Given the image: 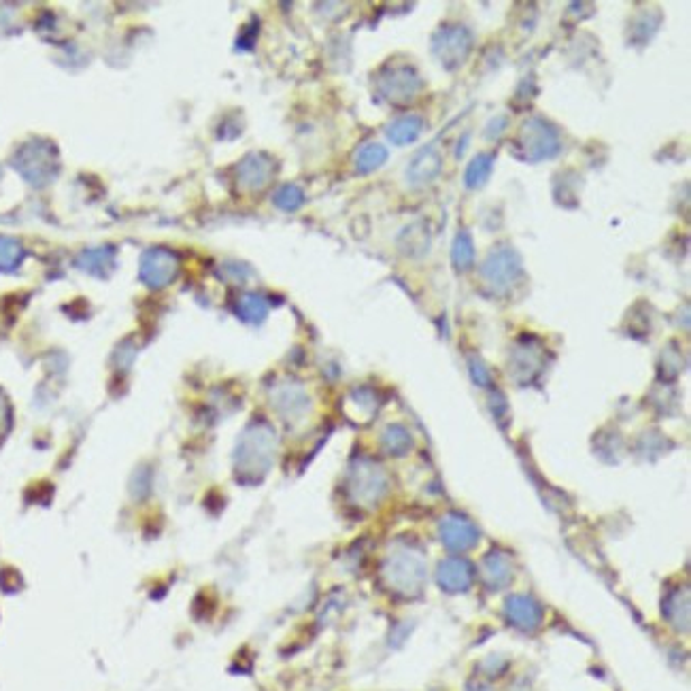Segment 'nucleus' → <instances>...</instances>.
Segmentation results:
<instances>
[{
  "label": "nucleus",
  "instance_id": "1",
  "mask_svg": "<svg viewBox=\"0 0 691 691\" xmlns=\"http://www.w3.org/2000/svg\"><path fill=\"white\" fill-rule=\"evenodd\" d=\"M517 147L523 153V159L528 162H542V159H551L562 150L559 143V134L551 123H547L541 117L525 122L519 130Z\"/></svg>",
  "mask_w": 691,
  "mask_h": 691
},
{
  "label": "nucleus",
  "instance_id": "2",
  "mask_svg": "<svg viewBox=\"0 0 691 691\" xmlns=\"http://www.w3.org/2000/svg\"><path fill=\"white\" fill-rule=\"evenodd\" d=\"M432 50L442 67L458 68L472 50V34L462 26H447L436 32Z\"/></svg>",
  "mask_w": 691,
  "mask_h": 691
},
{
  "label": "nucleus",
  "instance_id": "3",
  "mask_svg": "<svg viewBox=\"0 0 691 691\" xmlns=\"http://www.w3.org/2000/svg\"><path fill=\"white\" fill-rule=\"evenodd\" d=\"M519 275H522V258L513 250L496 251L483 264V277L494 287H509Z\"/></svg>",
  "mask_w": 691,
  "mask_h": 691
},
{
  "label": "nucleus",
  "instance_id": "4",
  "mask_svg": "<svg viewBox=\"0 0 691 691\" xmlns=\"http://www.w3.org/2000/svg\"><path fill=\"white\" fill-rule=\"evenodd\" d=\"M179 262L170 251L164 250H151L143 256V264H141V277L150 287H164L175 279Z\"/></svg>",
  "mask_w": 691,
  "mask_h": 691
},
{
  "label": "nucleus",
  "instance_id": "5",
  "mask_svg": "<svg viewBox=\"0 0 691 691\" xmlns=\"http://www.w3.org/2000/svg\"><path fill=\"white\" fill-rule=\"evenodd\" d=\"M442 170V156L436 145H428L423 147L422 151L413 158V162L409 164V170H406V177H409L413 187H423L428 183H432L436 177L441 175Z\"/></svg>",
  "mask_w": 691,
  "mask_h": 691
},
{
  "label": "nucleus",
  "instance_id": "6",
  "mask_svg": "<svg viewBox=\"0 0 691 691\" xmlns=\"http://www.w3.org/2000/svg\"><path fill=\"white\" fill-rule=\"evenodd\" d=\"M422 87L419 77L413 73L411 68H394L387 77H383L381 90L389 100H411L415 96V92Z\"/></svg>",
  "mask_w": 691,
  "mask_h": 691
},
{
  "label": "nucleus",
  "instance_id": "7",
  "mask_svg": "<svg viewBox=\"0 0 691 691\" xmlns=\"http://www.w3.org/2000/svg\"><path fill=\"white\" fill-rule=\"evenodd\" d=\"M423 120L419 115H405L387 126V139L394 145H409L422 137Z\"/></svg>",
  "mask_w": 691,
  "mask_h": 691
},
{
  "label": "nucleus",
  "instance_id": "8",
  "mask_svg": "<svg viewBox=\"0 0 691 691\" xmlns=\"http://www.w3.org/2000/svg\"><path fill=\"white\" fill-rule=\"evenodd\" d=\"M270 173H273V167L264 156H250L241 164L239 168V179L245 187L250 190H259L266 181H268Z\"/></svg>",
  "mask_w": 691,
  "mask_h": 691
},
{
  "label": "nucleus",
  "instance_id": "9",
  "mask_svg": "<svg viewBox=\"0 0 691 691\" xmlns=\"http://www.w3.org/2000/svg\"><path fill=\"white\" fill-rule=\"evenodd\" d=\"M494 170V156L492 153H477L475 158L470 159V164L466 167L464 173V183L468 190H478L489 181Z\"/></svg>",
  "mask_w": 691,
  "mask_h": 691
},
{
  "label": "nucleus",
  "instance_id": "10",
  "mask_svg": "<svg viewBox=\"0 0 691 691\" xmlns=\"http://www.w3.org/2000/svg\"><path fill=\"white\" fill-rule=\"evenodd\" d=\"M451 259L458 270H470L475 266V243H472V236L466 230L458 232L456 239H453Z\"/></svg>",
  "mask_w": 691,
  "mask_h": 691
},
{
  "label": "nucleus",
  "instance_id": "11",
  "mask_svg": "<svg viewBox=\"0 0 691 691\" xmlns=\"http://www.w3.org/2000/svg\"><path fill=\"white\" fill-rule=\"evenodd\" d=\"M386 162H387V150L379 143L364 145L356 156V168L364 175L381 168Z\"/></svg>",
  "mask_w": 691,
  "mask_h": 691
},
{
  "label": "nucleus",
  "instance_id": "12",
  "mask_svg": "<svg viewBox=\"0 0 691 691\" xmlns=\"http://www.w3.org/2000/svg\"><path fill=\"white\" fill-rule=\"evenodd\" d=\"M509 617L517 625H522V628H534V625L539 623L541 613H539V608H536L534 605H530V602L515 600L509 605Z\"/></svg>",
  "mask_w": 691,
  "mask_h": 691
},
{
  "label": "nucleus",
  "instance_id": "13",
  "mask_svg": "<svg viewBox=\"0 0 691 691\" xmlns=\"http://www.w3.org/2000/svg\"><path fill=\"white\" fill-rule=\"evenodd\" d=\"M305 194L298 186H283L279 192L275 194V205L283 211H296L303 205Z\"/></svg>",
  "mask_w": 691,
  "mask_h": 691
},
{
  "label": "nucleus",
  "instance_id": "14",
  "mask_svg": "<svg viewBox=\"0 0 691 691\" xmlns=\"http://www.w3.org/2000/svg\"><path fill=\"white\" fill-rule=\"evenodd\" d=\"M241 313H243L245 319H262L266 315V303L259 296H245L243 300H241Z\"/></svg>",
  "mask_w": 691,
  "mask_h": 691
},
{
  "label": "nucleus",
  "instance_id": "15",
  "mask_svg": "<svg viewBox=\"0 0 691 691\" xmlns=\"http://www.w3.org/2000/svg\"><path fill=\"white\" fill-rule=\"evenodd\" d=\"M506 126H509V117H506V115H496L494 120L487 123V132H486V137H487V139H498V137H502V134H505Z\"/></svg>",
  "mask_w": 691,
  "mask_h": 691
}]
</instances>
